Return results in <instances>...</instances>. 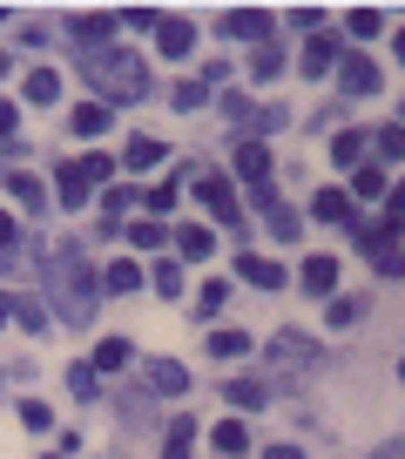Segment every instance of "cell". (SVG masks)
Masks as SVG:
<instances>
[{
  "label": "cell",
  "instance_id": "1",
  "mask_svg": "<svg viewBox=\"0 0 405 459\" xmlns=\"http://www.w3.org/2000/svg\"><path fill=\"white\" fill-rule=\"evenodd\" d=\"M82 68L108 101H142L149 95V68L129 55V48H82Z\"/></svg>",
  "mask_w": 405,
  "mask_h": 459
},
{
  "label": "cell",
  "instance_id": "2",
  "mask_svg": "<svg viewBox=\"0 0 405 459\" xmlns=\"http://www.w3.org/2000/svg\"><path fill=\"white\" fill-rule=\"evenodd\" d=\"M47 277H55V298H61V311L68 317H88V304H95V271H88L82 257H74V250H61L55 264H47Z\"/></svg>",
  "mask_w": 405,
  "mask_h": 459
},
{
  "label": "cell",
  "instance_id": "3",
  "mask_svg": "<svg viewBox=\"0 0 405 459\" xmlns=\"http://www.w3.org/2000/svg\"><path fill=\"white\" fill-rule=\"evenodd\" d=\"M358 244L378 257V271H385V277H405V250H399V230H392V223H365Z\"/></svg>",
  "mask_w": 405,
  "mask_h": 459
},
{
  "label": "cell",
  "instance_id": "4",
  "mask_svg": "<svg viewBox=\"0 0 405 459\" xmlns=\"http://www.w3.org/2000/svg\"><path fill=\"white\" fill-rule=\"evenodd\" d=\"M196 196H202V210L217 216V223H237V216H244V210H237L230 176H217V169H202V176H196Z\"/></svg>",
  "mask_w": 405,
  "mask_h": 459
},
{
  "label": "cell",
  "instance_id": "5",
  "mask_svg": "<svg viewBox=\"0 0 405 459\" xmlns=\"http://www.w3.org/2000/svg\"><path fill=\"white\" fill-rule=\"evenodd\" d=\"M230 169H237V183H271V149L257 143V135H250V143H237V156H230Z\"/></svg>",
  "mask_w": 405,
  "mask_h": 459
},
{
  "label": "cell",
  "instance_id": "6",
  "mask_svg": "<svg viewBox=\"0 0 405 459\" xmlns=\"http://www.w3.org/2000/svg\"><path fill=\"white\" fill-rule=\"evenodd\" d=\"M338 88L345 95H378V68L365 55H338Z\"/></svg>",
  "mask_w": 405,
  "mask_h": 459
},
{
  "label": "cell",
  "instance_id": "7",
  "mask_svg": "<svg viewBox=\"0 0 405 459\" xmlns=\"http://www.w3.org/2000/svg\"><path fill=\"white\" fill-rule=\"evenodd\" d=\"M156 48H162L169 61H183L189 48H196V28H189L183 14H162V21H156Z\"/></svg>",
  "mask_w": 405,
  "mask_h": 459
},
{
  "label": "cell",
  "instance_id": "8",
  "mask_svg": "<svg viewBox=\"0 0 405 459\" xmlns=\"http://www.w3.org/2000/svg\"><path fill=\"white\" fill-rule=\"evenodd\" d=\"M237 277H244V284H257V290H284L290 277H284V264H271V257H237Z\"/></svg>",
  "mask_w": 405,
  "mask_h": 459
},
{
  "label": "cell",
  "instance_id": "9",
  "mask_svg": "<svg viewBox=\"0 0 405 459\" xmlns=\"http://www.w3.org/2000/svg\"><path fill=\"white\" fill-rule=\"evenodd\" d=\"M162 156H169V149H162L156 135H129V149H122V169H129V176H149Z\"/></svg>",
  "mask_w": 405,
  "mask_h": 459
},
{
  "label": "cell",
  "instance_id": "10",
  "mask_svg": "<svg viewBox=\"0 0 405 459\" xmlns=\"http://www.w3.org/2000/svg\"><path fill=\"white\" fill-rule=\"evenodd\" d=\"M223 34H237V41H263V34H271V14H263V7H237V14H223Z\"/></svg>",
  "mask_w": 405,
  "mask_h": 459
},
{
  "label": "cell",
  "instance_id": "11",
  "mask_svg": "<svg viewBox=\"0 0 405 459\" xmlns=\"http://www.w3.org/2000/svg\"><path fill=\"white\" fill-rule=\"evenodd\" d=\"M338 55H345V48H338V34H311V41H304V74L338 68Z\"/></svg>",
  "mask_w": 405,
  "mask_h": 459
},
{
  "label": "cell",
  "instance_id": "12",
  "mask_svg": "<svg viewBox=\"0 0 405 459\" xmlns=\"http://www.w3.org/2000/svg\"><path fill=\"white\" fill-rule=\"evenodd\" d=\"M304 290H311V298H332L338 290V257H304Z\"/></svg>",
  "mask_w": 405,
  "mask_h": 459
},
{
  "label": "cell",
  "instance_id": "13",
  "mask_svg": "<svg viewBox=\"0 0 405 459\" xmlns=\"http://www.w3.org/2000/svg\"><path fill=\"white\" fill-rule=\"evenodd\" d=\"M149 385H156L162 399H183V392H189V372H183L176 359H156V365H149Z\"/></svg>",
  "mask_w": 405,
  "mask_h": 459
},
{
  "label": "cell",
  "instance_id": "14",
  "mask_svg": "<svg viewBox=\"0 0 405 459\" xmlns=\"http://www.w3.org/2000/svg\"><path fill=\"white\" fill-rule=\"evenodd\" d=\"M365 149H372V135H365V129H338L332 135V162H338V169H358Z\"/></svg>",
  "mask_w": 405,
  "mask_h": 459
},
{
  "label": "cell",
  "instance_id": "15",
  "mask_svg": "<svg viewBox=\"0 0 405 459\" xmlns=\"http://www.w3.org/2000/svg\"><path fill=\"white\" fill-rule=\"evenodd\" d=\"M210 446H217V459H244V446H250V426H244V419H223V426L210 432Z\"/></svg>",
  "mask_w": 405,
  "mask_h": 459
},
{
  "label": "cell",
  "instance_id": "16",
  "mask_svg": "<svg viewBox=\"0 0 405 459\" xmlns=\"http://www.w3.org/2000/svg\"><path fill=\"white\" fill-rule=\"evenodd\" d=\"M108 122H116V115H108V101H82V108H74V135H82V143L108 135Z\"/></svg>",
  "mask_w": 405,
  "mask_h": 459
},
{
  "label": "cell",
  "instance_id": "17",
  "mask_svg": "<svg viewBox=\"0 0 405 459\" xmlns=\"http://www.w3.org/2000/svg\"><path fill=\"white\" fill-rule=\"evenodd\" d=\"M88 189H95L88 162H68V169H61V203H68V210H82V203H88Z\"/></svg>",
  "mask_w": 405,
  "mask_h": 459
},
{
  "label": "cell",
  "instance_id": "18",
  "mask_svg": "<svg viewBox=\"0 0 405 459\" xmlns=\"http://www.w3.org/2000/svg\"><path fill=\"white\" fill-rule=\"evenodd\" d=\"M176 250H183L189 264H202V257H210V250H217V237H210V230H202V223H183V230H176Z\"/></svg>",
  "mask_w": 405,
  "mask_h": 459
},
{
  "label": "cell",
  "instance_id": "19",
  "mask_svg": "<svg viewBox=\"0 0 405 459\" xmlns=\"http://www.w3.org/2000/svg\"><path fill=\"white\" fill-rule=\"evenodd\" d=\"M311 216H318V223H345L351 196H345V189H318V196H311Z\"/></svg>",
  "mask_w": 405,
  "mask_h": 459
},
{
  "label": "cell",
  "instance_id": "20",
  "mask_svg": "<svg viewBox=\"0 0 405 459\" xmlns=\"http://www.w3.org/2000/svg\"><path fill=\"white\" fill-rule=\"evenodd\" d=\"M7 189H14L28 210H41V203H47V189H41V176H34V169H7Z\"/></svg>",
  "mask_w": 405,
  "mask_h": 459
},
{
  "label": "cell",
  "instance_id": "21",
  "mask_svg": "<svg viewBox=\"0 0 405 459\" xmlns=\"http://www.w3.org/2000/svg\"><path fill=\"white\" fill-rule=\"evenodd\" d=\"M122 365H129V338H101V344H95V365H88V372H122Z\"/></svg>",
  "mask_w": 405,
  "mask_h": 459
},
{
  "label": "cell",
  "instance_id": "22",
  "mask_svg": "<svg viewBox=\"0 0 405 459\" xmlns=\"http://www.w3.org/2000/svg\"><path fill=\"white\" fill-rule=\"evenodd\" d=\"M135 284H142V271H135V264H108V271H101V290H116V298H129Z\"/></svg>",
  "mask_w": 405,
  "mask_h": 459
},
{
  "label": "cell",
  "instance_id": "23",
  "mask_svg": "<svg viewBox=\"0 0 405 459\" xmlns=\"http://www.w3.org/2000/svg\"><path fill=\"white\" fill-rule=\"evenodd\" d=\"M162 459H196V426H189V419H176V432H169V446H162Z\"/></svg>",
  "mask_w": 405,
  "mask_h": 459
},
{
  "label": "cell",
  "instance_id": "24",
  "mask_svg": "<svg viewBox=\"0 0 405 459\" xmlns=\"http://www.w3.org/2000/svg\"><path fill=\"white\" fill-rule=\"evenodd\" d=\"M55 95H61V74H55V68H34V74H28V101L41 108V101H55Z\"/></svg>",
  "mask_w": 405,
  "mask_h": 459
},
{
  "label": "cell",
  "instance_id": "25",
  "mask_svg": "<svg viewBox=\"0 0 405 459\" xmlns=\"http://www.w3.org/2000/svg\"><path fill=\"white\" fill-rule=\"evenodd\" d=\"M271 74H284V48H257L250 55V82H271Z\"/></svg>",
  "mask_w": 405,
  "mask_h": 459
},
{
  "label": "cell",
  "instance_id": "26",
  "mask_svg": "<svg viewBox=\"0 0 405 459\" xmlns=\"http://www.w3.org/2000/svg\"><path fill=\"white\" fill-rule=\"evenodd\" d=\"M74 28H82V41H108L122 21H116V14H74Z\"/></svg>",
  "mask_w": 405,
  "mask_h": 459
},
{
  "label": "cell",
  "instance_id": "27",
  "mask_svg": "<svg viewBox=\"0 0 405 459\" xmlns=\"http://www.w3.org/2000/svg\"><path fill=\"white\" fill-rule=\"evenodd\" d=\"M210 351H217V359H244V351H250V331H217Z\"/></svg>",
  "mask_w": 405,
  "mask_h": 459
},
{
  "label": "cell",
  "instance_id": "28",
  "mask_svg": "<svg viewBox=\"0 0 405 459\" xmlns=\"http://www.w3.org/2000/svg\"><path fill=\"white\" fill-rule=\"evenodd\" d=\"M351 189H358V196H385V176H378L372 162H358V169H351Z\"/></svg>",
  "mask_w": 405,
  "mask_h": 459
},
{
  "label": "cell",
  "instance_id": "29",
  "mask_svg": "<svg viewBox=\"0 0 405 459\" xmlns=\"http://www.w3.org/2000/svg\"><path fill=\"white\" fill-rule=\"evenodd\" d=\"M230 405H250V412H257V405H263V385H257V378H230Z\"/></svg>",
  "mask_w": 405,
  "mask_h": 459
},
{
  "label": "cell",
  "instance_id": "30",
  "mask_svg": "<svg viewBox=\"0 0 405 459\" xmlns=\"http://www.w3.org/2000/svg\"><path fill=\"white\" fill-rule=\"evenodd\" d=\"M162 237H169V230H162L156 216H149V223H129V244H142V250H156Z\"/></svg>",
  "mask_w": 405,
  "mask_h": 459
},
{
  "label": "cell",
  "instance_id": "31",
  "mask_svg": "<svg viewBox=\"0 0 405 459\" xmlns=\"http://www.w3.org/2000/svg\"><path fill=\"white\" fill-rule=\"evenodd\" d=\"M210 101V82H176V108H202Z\"/></svg>",
  "mask_w": 405,
  "mask_h": 459
},
{
  "label": "cell",
  "instance_id": "32",
  "mask_svg": "<svg viewBox=\"0 0 405 459\" xmlns=\"http://www.w3.org/2000/svg\"><path fill=\"white\" fill-rule=\"evenodd\" d=\"M21 426H34V432H47V426H55V412H47V405H41V399H21Z\"/></svg>",
  "mask_w": 405,
  "mask_h": 459
},
{
  "label": "cell",
  "instance_id": "33",
  "mask_svg": "<svg viewBox=\"0 0 405 459\" xmlns=\"http://www.w3.org/2000/svg\"><path fill=\"white\" fill-rule=\"evenodd\" d=\"M385 223H392V230H405V183H392V189H385Z\"/></svg>",
  "mask_w": 405,
  "mask_h": 459
},
{
  "label": "cell",
  "instance_id": "34",
  "mask_svg": "<svg viewBox=\"0 0 405 459\" xmlns=\"http://www.w3.org/2000/svg\"><path fill=\"white\" fill-rule=\"evenodd\" d=\"M378 28H385V14H372V7H358V14H351V34H358V41H372Z\"/></svg>",
  "mask_w": 405,
  "mask_h": 459
},
{
  "label": "cell",
  "instance_id": "35",
  "mask_svg": "<svg viewBox=\"0 0 405 459\" xmlns=\"http://www.w3.org/2000/svg\"><path fill=\"white\" fill-rule=\"evenodd\" d=\"M372 143H378V156H405V129H399V122H392V129H378Z\"/></svg>",
  "mask_w": 405,
  "mask_h": 459
},
{
  "label": "cell",
  "instance_id": "36",
  "mask_svg": "<svg viewBox=\"0 0 405 459\" xmlns=\"http://www.w3.org/2000/svg\"><path fill=\"white\" fill-rule=\"evenodd\" d=\"M149 210H156V223H162V216L176 210V183H156V189H149Z\"/></svg>",
  "mask_w": 405,
  "mask_h": 459
},
{
  "label": "cell",
  "instance_id": "37",
  "mask_svg": "<svg viewBox=\"0 0 405 459\" xmlns=\"http://www.w3.org/2000/svg\"><path fill=\"white\" fill-rule=\"evenodd\" d=\"M156 290H162V298H176V290H183V271H176V264H156Z\"/></svg>",
  "mask_w": 405,
  "mask_h": 459
},
{
  "label": "cell",
  "instance_id": "38",
  "mask_svg": "<svg viewBox=\"0 0 405 459\" xmlns=\"http://www.w3.org/2000/svg\"><path fill=\"white\" fill-rule=\"evenodd\" d=\"M332 325L351 331V325H358V304H351V298H332Z\"/></svg>",
  "mask_w": 405,
  "mask_h": 459
},
{
  "label": "cell",
  "instance_id": "39",
  "mask_svg": "<svg viewBox=\"0 0 405 459\" xmlns=\"http://www.w3.org/2000/svg\"><path fill=\"white\" fill-rule=\"evenodd\" d=\"M108 216H122V210H135V189H108V203H101Z\"/></svg>",
  "mask_w": 405,
  "mask_h": 459
},
{
  "label": "cell",
  "instance_id": "40",
  "mask_svg": "<svg viewBox=\"0 0 405 459\" xmlns=\"http://www.w3.org/2000/svg\"><path fill=\"white\" fill-rule=\"evenodd\" d=\"M271 230H277V237H297V216H290L284 203H277V210H271Z\"/></svg>",
  "mask_w": 405,
  "mask_h": 459
},
{
  "label": "cell",
  "instance_id": "41",
  "mask_svg": "<svg viewBox=\"0 0 405 459\" xmlns=\"http://www.w3.org/2000/svg\"><path fill=\"white\" fill-rule=\"evenodd\" d=\"M14 122H21V115H14V101H0V143L14 135Z\"/></svg>",
  "mask_w": 405,
  "mask_h": 459
},
{
  "label": "cell",
  "instance_id": "42",
  "mask_svg": "<svg viewBox=\"0 0 405 459\" xmlns=\"http://www.w3.org/2000/svg\"><path fill=\"white\" fill-rule=\"evenodd\" d=\"M263 459H304V453H297V446H271Z\"/></svg>",
  "mask_w": 405,
  "mask_h": 459
},
{
  "label": "cell",
  "instance_id": "43",
  "mask_svg": "<svg viewBox=\"0 0 405 459\" xmlns=\"http://www.w3.org/2000/svg\"><path fill=\"white\" fill-rule=\"evenodd\" d=\"M14 244V216H0V250Z\"/></svg>",
  "mask_w": 405,
  "mask_h": 459
},
{
  "label": "cell",
  "instance_id": "44",
  "mask_svg": "<svg viewBox=\"0 0 405 459\" xmlns=\"http://www.w3.org/2000/svg\"><path fill=\"white\" fill-rule=\"evenodd\" d=\"M7 317H14V304H7V298H0V325H7Z\"/></svg>",
  "mask_w": 405,
  "mask_h": 459
},
{
  "label": "cell",
  "instance_id": "45",
  "mask_svg": "<svg viewBox=\"0 0 405 459\" xmlns=\"http://www.w3.org/2000/svg\"><path fill=\"white\" fill-rule=\"evenodd\" d=\"M0 74H7V55H0Z\"/></svg>",
  "mask_w": 405,
  "mask_h": 459
},
{
  "label": "cell",
  "instance_id": "46",
  "mask_svg": "<svg viewBox=\"0 0 405 459\" xmlns=\"http://www.w3.org/2000/svg\"><path fill=\"white\" fill-rule=\"evenodd\" d=\"M399 378H405V365H399Z\"/></svg>",
  "mask_w": 405,
  "mask_h": 459
},
{
  "label": "cell",
  "instance_id": "47",
  "mask_svg": "<svg viewBox=\"0 0 405 459\" xmlns=\"http://www.w3.org/2000/svg\"><path fill=\"white\" fill-rule=\"evenodd\" d=\"M399 129H405V122H399Z\"/></svg>",
  "mask_w": 405,
  "mask_h": 459
}]
</instances>
